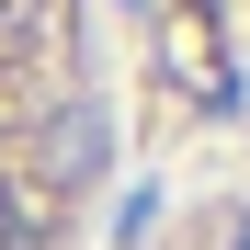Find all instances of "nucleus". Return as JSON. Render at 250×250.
<instances>
[{"label": "nucleus", "mask_w": 250, "mask_h": 250, "mask_svg": "<svg viewBox=\"0 0 250 250\" xmlns=\"http://www.w3.org/2000/svg\"><path fill=\"white\" fill-rule=\"evenodd\" d=\"M114 171V103L80 57V0H0V250H68Z\"/></svg>", "instance_id": "nucleus-1"}, {"label": "nucleus", "mask_w": 250, "mask_h": 250, "mask_svg": "<svg viewBox=\"0 0 250 250\" xmlns=\"http://www.w3.org/2000/svg\"><path fill=\"white\" fill-rule=\"evenodd\" d=\"M228 250H250V205H239V216H228Z\"/></svg>", "instance_id": "nucleus-2"}]
</instances>
